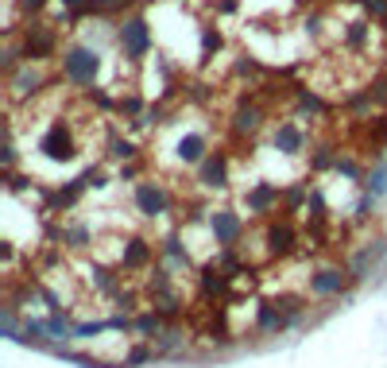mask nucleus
<instances>
[{"instance_id":"1","label":"nucleus","mask_w":387,"mask_h":368,"mask_svg":"<svg viewBox=\"0 0 387 368\" xmlns=\"http://www.w3.org/2000/svg\"><path fill=\"white\" fill-rule=\"evenodd\" d=\"M352 283H357V280H352L349 264H322V268H314L310 280H306V299H314V302L349 299Z\"/></svg>"},{"instance_id":"2","label":"nucleus","mask_w":387,"mask_h":368,"mask_svg":"<svg viewBox=\"0 0 387 368\" xmlns=\"http://www.w3.org/2000/svg\"><path fill=\"white\" fill-rule=\"evenodd\" d=\"M205 225H209V236L217 248H244V233H248V225H244V214H236V209L221 206V209H209V217H205Z\"/></svg>"},{"instance_id":"3","label":"nucleus","mask_w":387,"mask_h":368,"mask_svg":"<svg viewBox=\"0 0 387 368\" xmlns=\"http://www.w3.org/2000/svg\"><path fill=\"white\" fill-rule=\"evenodd\" d=\"M132 206H136V214L144 221H159L171 214V190L163 183H155V178H139L136 186H132Z\"/></svg>"},{"instance_id":"4","label":"nucleus","mask_w":387,"mask_h":368,"mask_svg":"<svg viewBox=\"0 0 387 368\" xmlns=\"http://www.w3.org/2000/svg\"><path fill=\"white\" fill-rule=\"evenodd\" d=\"M101 74V54L93 47H66L62 51V78L70 86H93Z\"/></svg>"},{"instance_id":"5","label":"nucleus","mask_w":387,"mask_h":368,"mask_svg":"<svg viewBox=\"0 0 387 368\" xmlns=\"http://www.w3.org/2000/svg\"><path fill=\"white\" fill-rule=\"evenodd\" d=\"M159 260V244H151L147 236H128L125 248L117 252V268L120 272H136V275H147Z\"/></svg>"},{"instance_id":"6","label":"nucleus","mask_w":387,"mask_h":368,"mask_svg":"<svg viewBox=\"0 0 387 368\" xmlns=\"http://www.w3.org/2000/svg\"><path fill=\"white\" fill-rule=\"evenodd\" d=\"M194 178L202 190H229V183H233V171H229V155L225 151H209L202 159V167H194Z\"/></svg>"},{"instance_id":"7","label":"nucleus","mask_w":387,"mask_h":368,"mask_svg":"<svg viewBox=\"0 0 387 368\" xmlns=\"http://www.w3.org/2000/svg\"><path fill=\"white\" fill-rule=\"evenodd\" d=\"M279 206H283V190H279L275 183H252L248 194H244V209H248V217L271 221Z\"/></svg>"},{"instance_id":"8","label":"nucleus","mask_w":387,"mask_h":368,"mask_svg":"<svg viewBox=\"0 0 387 368\" xmlns=\"http://www.w3.org/2000/svg\"><path fill=\"white\" fill-rule=\"evenodd\" d=\"M54 241H62L66 252H89L93 241H97V233H93V225H89L86 217L70 214V217H62L59 229H54Z\"/></svg>"},{"instance_id":"9","label":"nucleus","mask_w":387,"mask_h":368,"mask_svg":"<svg viewBox=\"0 0 387 368\" xmlns=\"http://www.w3.org/2000/svg\"><path fill=\"white\" fill-rule=\"evenodd\" d=\"M120 51H125V59H132V62H139L147 51H151V28H147L139 16H132V20H125L120 23Z\"/></svg>"},{"instance_id":"10","label":"nucleus","mask_w":387,"mask_h":368,"mask_svg":"<svg viewBox=\"0 0 387 368\" xmlns=\"http://www.w3.org/2000/svg\"><path fill=\"white\" fill-rule=\"evenodd\" d=\"M263 236H267L271 256H291V252H299V229H294L291 217H271L267 225H263Z\"/></svg>"},{"instance_id":"11","label":"nucleus","mask_w":387,"mask_h":368,"mask_svg":"<svg viewBox=\"0 0 387 368\" xmlns=\"http://www.w3.org/2000/svg\"><path fill=\"white\" fill-rule=\"evenodd\" d=\"M159 264L167 268L171 275H186L194 268V256H190V248L183 244V236H178V233H167L159 241Z\"/></svg>"},{"instance_id":"12","label":"nucleus","mask_w":387,"mask_h":368,"mask_svg":"<svg viewBox=\"0 0 387 368\" xmlns=\"http://www.w3.org/2000/svg\"><path fill=\"white\" fill-rule=\"evenodd\" d=\"M39 151H43L47 159H54V163H74V159H78V144H74V136H70V128H66V125H51V128H47Z\"/></svg>"},{"instance_id":"13","label":"nucleus","mask_w":387,"mask_h":368,"mask_svg":"<svg viewBox=\"0 0 387 368\" xmlns=\"http://www.w3.org/2000/svg\"><path fill=\"white\" fill-rule=\"evenodd\" d=\"M383 256H387V241H368V244H360V248L352 252V256L345 260V264H349L352 280H357V283H364L368 275L376 272V264H380Z\"/></svg>"},{"instance_id":"14","label":"nucleus","mask_w":387,"mask_h":368,"mask_svg":"<svg viewBox=\"0 0 387 368\" xmlns=\"http://www.w3.org/2000/svg\"><path fill=\"white\" fill-rule=\"evenodd\" d=\"M294 330V322L283 314V306H279L275 299H263L256 306V333L260 338H279V333Z\"/></svg>"},{"instance_id":"15","label":"nucleus","mask_w":387,"mask_h":368,"mask_svg":"<svg viewBox=\"0 0 387 368\" xmlns=\"http://www.w3.org/2000/svg\"><path fill=\"white\" fill-rule=\"evenodd\" d=\"M151 345H155V357H159V361H175V357L190 353V333H186V326L167 322V330H163Z\"/></svg>"},{"instance_id":"16","label":"nucleus","mask_w":387,"mask_h":368,"mask_svg":"<svg viewBox=\"0 0 387 368\" xmlns=\"http://www.w3.org/2000/svg\"><path fill=\"white\" fill-rule=\"evenodd\" d=\"M39 89H43V74H39V67H31V62H23V67L12 70V78H8V93H12V101H20V97H35Z\"/></svg>"},{"instance_id":"17","label":"nucleus","mask_w":387,"mask_h":368,"mask_svg":"<svg viewBox=\"0 0 387 368\" xmlns=\"http://www.w3.org/2000/svg\"><path fill=\"white\" fill-rule=\"evenodd\" d=\"M175 155H178L183 167H202V159L209 155V140H205L202 132H190V136H183V140L175 144Z\"/></svg>"},{"instance_id":"18","label":"nucleus","mask_w":387,"mask_h":368,"mask_svg":"<svg viewBox=\"0 0 387 368\" xmlns=\"http://www.w3.org/2000/svg\"><path fill=\"white\" fill-rule=\"evenodd\" d=\"M271 140H275V147L283 155H302V151H306V132H302L294 120H283V125L271 132Z\"/></svg>"},{"instance_id":"19","label":"nucleus","mask_w":387,"mask_h":368,"mask_svg":"<svg viewBox=\"0 0 387 368\" xmlns=\"http://www.w3.org/2000/svg\"><path fill=\"white\" fill-rule=\"evenodd\" d=\"M229 275L225 272H213V268H205L202 275H197V287H202L205 299H221V294H229Z\"/></svg>"},{"instance_id":"20","label":"nucleus","mask_w":387,"mask_h":368,"mask_svg":"<svg viewBox=\"0 0 387 368\" xmlns=\"http://www.w3.org/2000/svg\"><path fill=\"white\" fill-rule=\"evenodd\" d=\"M364 194H372L376 202L387 198V163H376V167L364 175Z\"/></svg>"},{"instance_id":"21","label":"nucleus","mask_w":387,"mask_h":368,"mask_svg":"<svg viewBox=\"0 0 387 368\" xmlns=\"http://www.w3.org/2000/svg\"><path fill=\"white\" fill-rule=\"evenodd\" d=\"M233 120H236V125H233V128H236V132H241V136H244V132H248V136H252V132H260V120H263V113L256 109V105H244V109H241V113H236V117H233Z\"/></svg>"},{"instance_id":"22","label":"nucleus","mask_w":387,"mask_h":368,"mask_svg":"<svg viewBox=\"0 0 387 368\" xmlns=\"http://www.w3.org/2000/svg\"><path fill=\"white\" fill-rule=\"evenodd\" d=\"M109 155H112V159H132V155H136V144H132V140H112L109 144Z\"/></svg>"},{"instance_id":"23","label":"nucleus","mask_w":387,"mask_h":368,"mask_svg":"<svg viewBox=\"0 0 387 368\" xmlns=\"http://www.w3.org/2000/svg\"><path fill=\"white\" fill-rule=\"evenodd\" d=\"M43 8V0H23V12H39Z\"/></svg>"},{"instance_id":"24","label":"nucleus","mask_w":387,"mask_h":368,"mask_svg":"<svg viewBox=\"0 0 387 368\" xmlns=\"http://www.w3.org/2000/svg\"><path fill=\"white\" fill-rule=\"evenodd\" d=\"M62 4H70V8H89V0H62Z\"/></svg>"}]
</instances>
